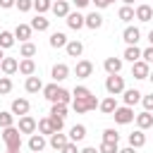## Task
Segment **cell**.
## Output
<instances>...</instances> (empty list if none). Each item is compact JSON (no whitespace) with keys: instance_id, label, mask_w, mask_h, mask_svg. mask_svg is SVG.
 Listing matches in <instances>:
<instances>
[{"instance_id":"obj_30","label":"cell","mask_w":153,"mask_h":153,"mask_svg":"<svg viewBox=\"0 0 153 153\" xmlns=\"http://www.w3.org/2000/svg\"><path fill=\"white\" fill-rule=\"evenodd\" d=\"M86 26L93 29V31L100 29V26H103V14H100V12H91V14H86Z\"/></svg>"},{"instance_id":"obj_20","label":"cell","mask_w":153,"mask_h":153,"mask_svg":"<svg viewBox=\"0 0 153 153\" xmlns=\"http://www.w3.org/2000/svg\"><path fill=\"white\" fill-rule=\"evenodd\" d=\"M67 141H69V136H65L62 131H53V134L48 136V143H50V146H53V148H55L57 153H60V148H62V146H65Z\"/></svg>"},{"instance_id":"obj_5","label":"cell","mask_w":153,"mask_h":153,"mask_svg":"<svg viewBox=\"0 0 153 153\" xmlns=\"http://www.w3.org/2000/svg\"><path fill=\"white\" fill-rule=\"evenodd\" d=\"M148 74H151V65L146 60H136L131 65V76L134 79H148Z\"/></svg>"},{"instance_id":"obj_31","label":"cell","mask_w":153,"mask_h":153,"mask_svg":"<svg viewBox=\"0 0 153 153\" xmlns=\"http://www.w3.org/2000/svg\"><path fill=\"white\" fill-rule=\"evenodd\" d=\"M57 93H60V86H57V81H53V84L43 86V96H45L50 103H55V100H57Z\"/></svg>"},{"instance_id":"obj_57","label":"cell","mask_w":153,"mask_h":153,"mask_svg":"<svg viewBox=\"0 0 153 153\" xmlns=\"http://www.w3.org/2000/svg\"><path fill=\"white\" fill-rule=\"evenodd\" d=\"M2 57H5V55H2V48H0V62H2Z\"/></svg>"},{"instance_id":"obj_41","label":"cell","mask_w":153,"mask_h":153,"mask_svg":"<svg viewBox=\"0 0 153 153\" xmlns=\"http://www.w3.org/2000/svg\"><path fill=\"white\" fill-rule=\"evenodd\" d=\"M72 96H74V98H84V100H86V98L91 96V88H86V86H74Z\"/></svg>"},{"instance_id":"obj_16","label":"cell","mask_w":153,"mask_h":153,"mask_svg":"<svg viewBox=\"0 0 153 153\" xmlns=\"http://www.w3.org/2000/svg\"><path fill=\"white\" fill-rule=\"evenodd\" d=\"M53 81H65L67 76H69V67L65 65V62H57V65H53Z\"/></svg>"},{"instance_id":"obj_48","label":"cell","mask_w":153,"mask_h":153,"mask_svg":"<svg viewBox=\"0 0 153 153\" xmlns=\"http://www.w3.org/2000/svg\"><path fill=\"white\" fill-rule=\"evenodd\" d=\"M141 103H143V110H148V112H151V110H153V93H151V96H143V98H141Z\"/></svg>"},{"instance_id":"obj_27","label":"cell","mask_w":153,"mask_h":153,"mask_svg":"<svg viewBox=\"0 0 153 153\" xmlns=\"http://www.w3.org/2000/svg\"><path fill=\"white\" fill-rule=\"evenodd\" d=\"M84 139H86V127H84V124H74V127L69 129V141L79 143V141H84Z\"/></svg>"},{"instance_id":"obj_7","label":"cell","mask_w":153,"mask_h":153,"mask_svg":"<svg viewBox=\"0 0 153 153\" xmlns=\"http://www.w3.org/2000/svg\"><path fill=\"white\" fill-rule=\"evenodd\" d=\"M139 38H141V31H139V26H127L124 31H122V41L127 43V45H136L139 43Z\"/></svg>"},{"instance_id":"obj_1","label":"cell","mask_w":153,"mask_h":153,"mask_svg":"<svg viewBox=\"0 0 153 153\" xmlns=\"http://www.w3.org/2000/svg\"><path fill=\"white\" fill-rule=\"evenodd\" d=\"M2 141L7 151H22V131L19 127H5L2 129Z\"/></svg>"},{"instance_id":"obj_49","label":"cell","mask_w":153,"mask_h":153,"mask_svg":"<svg viewBox=\"0 0 153 153\" xmlns=\"http://www.w3.org/2000/svg\"><path fill=\"white\" fill-rule=\"evenodd\" d=\"M91 2H93V5H96V7H98V10H105V7H108V5H112V2H110V0H91Z\"/></svg>"},{"instance_id":"obj_59","label":"cell","mask_w":153,"mask_h":153,"mask_svg":"<svg viewBox=\"0 0 153 153\" xmlns=\"http://www.w3.org/2000/svg\"><path fill=\"white\" fill-rule=\"evenodd\" d=\"M110 2H115V0H110Z\"/></svg>"},{"instance_id":"obj_12","label":"cell","mask_w":153,"mask_h":153,"mask_svg":"<svg viewBox=\"0 0 153 153\" xmlns=\"http://www.w3.org/2000/svg\"><path fill=\"white\" fill-rule=\"evenodd\" d=\"M45 143H48V141H45V136H43V134H31V136H29V151H31V153L43 151V148H45Z\"/></svg>"},{"instance_id":"obj_10","label":"cell","mask_w":153,"mask_h":153,"mask_svg":"<svg viewBox=\"0 0 153 153\" xmlns=\"http://www.w3.org/2000/svg\"><path fill=\"white\" fill-rule=\"evenodd\" d=\"M10 110H12L17 117H22V115H29V110H31V103H29L26 98H14Z\"/></svg>"},{"instance_id":"obj_32","label":"cell","mask_w":153,"mask_h":153,"mask_svg":"<svg viewBox=\"0 0 153 153\" xmlns=\"http://www.w3.org/2000/svg\"><path fill=\"white\" fill-rule=\"evenodd\" d=\"M14 31H0V48L2 50H7V48H12L14 45Z\"/></svg>"},{"instance_id":"obj_28","label":"cell","mask_w":153,"mask_h":153,"mask_svg":"<svg viewBox=\"0 0 153 153\" xmlns=\"http://www.w3.org/2000/svg\"><path fill=\"white\" fill-rule=\"evenodd\" d=\"M129 146H134V148L146 146V134H143V129H136V131L129 134Z\"/></svg>"},{"instance_id":"obj_42","label":"cell","mask_w":153,"mask_h":153,"mask_svg":"<svg viewBox=\"0 0 153 153\" xmlns=\"http://www.w3.org/2000/svg\"><path fill=\"white\" fill-rule=\"evenodd\" d=\"M103 141H115V143H120V134L110 127V129H105V131H103Z\"/></svg>"},{"instance_id":"obj_46","label":"cell","mask_w":153,"mask_h":153,"mask_svg":"<svg viewBox=\"0 0 153 153\" xmlns=\"http://www.w3.org/2000/svg\"><path fill=\"white\" fill-rule=\"evenodd\" d=\"M60 153H79V148H76V143H74V141H67V143L60 148Z\"/></svg>"},{"instance_id":"obj_2","label":"cell","mask_w":153,"mask_h":153,"mask_svg":"<svg viewBox=\"0 0 153 153\" xmlns=\"http://www.w3.org/2000/svg\"><path fill=\"white\" fill-rule=\"evenodd\" d=\"M105 91H108L110 96H120V93L124 91V76H120V74H108V79H105Z\"/></svg>"},{"instance_id":"obj_51","label":"cell","mask_w":153,"mask_h":153,"mask_svg":"<svg viewBox=\"0 0 153 153\" xmlns=\"http://www.w3.org/2000/svg\"><path fill=\"white\" fill-rule=\"evenodd\" d=\"M72 2H74V5H76V7H79V10H81V7H86V5H88V2H91V0H72Z\"/></svg>"},{"instance_id":"obj_13","label":"cell","mask_w":153,"mask_h":153,"mask_svg":"<svg viewBox=\"0 0 153 153\" xmlns=\"http://www.w3.org/2000/svg\"><path fill=\"white\" fill-rule=\"evenodd\" d=\"M65 50H67V55H69V57H81V53H84V43H81V41H76V38H72V41H67Z\"/></svg>"},{"instance_id":"obj_8","label":"cell","mask_w":153,"mask_h":153,"mask_svg":"<svg viewBox=\"0 0 153 153\" xmlns=\"http://www.w3.org/2000/svg\"><path fill=\"white\" fill-rule=\"evenodd\" d=\"M0 69H2L5 76H12L14 72H19V60H17V57H2Z\"/></svg>"},{"instance_id":"obj_11","label":"cell","mask_w":153,"mask_h":153,"mask_svg":"<svg viewBox=\"0 0 153 153\" xmlns=\"http://www.w3.org/2000/svg\"><path fill=\"white\" fill-rule=\"evenodd\" d=\"M141 98H143V96H141V91H136V88H124V91H122V100H124V105H129V108H134Z\"/></svg>"},{"instance_id":"obj_52","label":"cell","mask_w":153,"mask_h":153,"mask_svg":"<svg viewBox=\"0 0 153 153\" xmlns=\"http://www.w3.org/2000/svg\"><path fill=\"white\" fill-rule=\"evenodd\" d=\"M79 153H100V151H98V148H93V146H86V148H84V151H79Z\"/></svg>"},{"instance_id":"obj_45","label":"cell","mask_w":153,"mask_h":153,"mask_svg":"<svg viewBox=\"0 0 153 153\" xmlns=\"http://www.w3.org/2000/svg\"><path fill=\"white\" fill-rule=\"evenodd\" d=\"M141 60H146L148 65L153 62V45H148V48H143V50H141Z\"/></svg>"},{"instance_id":"obj_38","label":"cell","mask_w":153,"mask_h":153,"mask_svg":"<svg viewBox=\"0 0 153 153\" xmlns=\"http://www.w3.org/2000/svg\"><path fill=\"white\" fill-rule=\"evenodd\" d=\"M53 7V0H33V10L38 12V14H43V12H48Z\"/></svg>"},{"instance_id":"obj_9","label":"cell","mask_w":153,"mask_h":153,"mask_svg":"<svg viewBox=\"0 0 153 153\" xmlns=\"http://www.w3.org/2000/svg\"><path fill=\"white\" fill-rule=\"evenodd\" d=\"M74 74H76L79 79H88V76L93 74V62H88V60H79L76 67H74Z\"/></svg>"},{"instance_id":"obj_18","label":"cell","mask_w":153,"mask_h":153,"mask_svg":"<svg viewBox=\"0 0 153 153\" xmlns=\"http://www.w3.org/2000/svg\"><path fill=\"white\" fill-rule=\"evenodd\" d=\"M98 108H100V112H103V115H112L120 105H117V98H115V96H108V98H103V100H100V105H98Z\"/></svg>"},{"instance_id":"obj_14","label":"cell","mask_w":153,"mask_h":153,"mask_svg":"<svg viewBox=\"0 0 153 153\" xmlns=\"http://www.w3.org/2000/svg\"><path fill=\"white\" fill-rule=\"evenodd\" d=\"M103 69H105L108 74H120V69H122V57H105Z\"/></svg>"},{"instance_id":"obj_19","label":"cell","mask_w":153,"mask_h":153,"mask_svg":"<svg viewBox=\"0 0 153 153\" xmlns=\"http://www.w3.org/2000/svg\"><path fill=\"white\" fill-rule=\"evenodd\" d=\"M134 122H136L139 129H151V127H153V115H151L148 110H143V112H139V115L134 117Z\"/></svg>"},{"instance_id":"obj_23","label":"cell","mask_w":153,"mask_h":153,"mask_svg":"<svg viewBox=\"0 0 153 153\" xmlns=\"http://www.w3.org/2000/svg\"><path fill=\"white\" fill-rule=\"evenodd\" d=\"M31 33H33L31 24H17V29H14V38H19L22 43H24V41H29V38H31Z\"/></svg>"},{"instance_id":"obj_40","label":"cell","mask_w":153,"mask_h":153,"mask_svg":"<svg viewBox=\"0 0 153 153\" xmlns=\"http://www.w3.org/2000/svg\"><path fill=\"white\" fill-rule=\"evenodd\" d=\"M12 91V79L10 76H0V96H7Z\"/></svg>"},{"instance_id":"obj_33","label":"cell","mask_w":153,"mask_h":153,"mask_svg":"<svg viewBox=\"0 0 153 153\" xmlns=\"http://www.w3.org/2000/svg\"><path fill=\"white\" fill-rule=\"evenodd\" d=\"M53 131H55V129H53V122H50V115H48V117H43V120H38V134H43V136L48 134V136H50Z\"/></svg>"},{"instance_id":"obj_15","label":"cell","mask_w":153,"mask_h":153,"mask_svg":"<svg viewBox=\"0 0 153 153\" xmlns=\"http://www.w3.org/2000/svg\"><path fill=\"white\" fill-rule=\"evenodd\" d=\"M19 74H24V76L36 74V62H33V57H22V60H19Z\"/></svg>"},{"instance_id":"obj_60","label":"cell","mask_w":153,"mask_h":153,"mask_svg":"<svg viewBox=\"0 0 153 153\" xmlns=\"http://www.w3.org/2000/svg\"><path fill=\"white\" fill-rule=\"evenodd\" d=\"M38 153H43V151H38Z\"/></svg>"},{"instance_id":"obj_39","label":"cell","mask_w":153,"mask_h":153,"mask_svg":"<svg viewBox=\"0 0 153 153\" xmlns=\"http://www.w3.org/2000/svg\"><path fill=\"white\" fill-rule=\"evenodd\" d=\"M72 108L81 115V112H88V105H86V100L84 98H72Z\"/></svg>"},{"instance_id":"obj_4","label":"cell","mask_w":153,"mask_h":153,"mask_svg":"<svg viewBox=\"0 0 153 153\" xmlns=\"http://www.w3.org/2000/svg\"><path fill=\"white\" fill-rule=\"evenodd\" d=\"M17 127H19V131H22V134H36V131H38V122H36L31 115H22Z\"/></svg>"},{"instance_id":"obj_35","label":"cell","mask_w":153,"mask_h":153,"mask_svg":"<svg viewBox=\"0 0 153 153\" xmlns=\"http://www.w3.org/2000/svg\"><path fill=\"white\" fill-rule=\"evenodd\" d=\"M14 117H17V115H14L12 110H10V112L2 110V112H0V129H5V127H14Z\"/></svg>"},{"instance_id":"obj_22","label":"cell","mask_w":153,"mask_h":153,"mask_svg":"<svg viewBox=\"0 0 153 153\" xmlns=\"http://www.w3.org/2000/svg\"><path fill=\"white\" fill-rule=\"evenodd\" d=\"M134 12H136V19H139V22H143V24L153 19V7H151V5H139Z\"/></svg>"},{"instance_id":"obj_21","label":"cell","mask_w":153,"mask_h":153,"mask_svg":"<svg viewBox=\"0 0 153 153\" xmlns=\"http://www.w3.org/2000/svg\"><path fill=\"white\" fill-rule=\"evenodd\" d=\"M122 60H127V62H136V60H141V48L139 45H127L124 48V53H122Z\"/></svg>"},{"instance_id":"obj_54","label":"cell","mask_w":153,"mask_h":153,"mask_svg":"<svg viewBox=\"0 0 153 153\" xmlns=\"http://www.w3.org/2000/svg\"><path fill=\"white\" fill-rule=\"evenodd\" d=\"M148 43H151V45H153V29H151V31H148Z\"/></svg>"},{"instance_id":"obj_34","label":"cell","mask_w":153,"mask_h":153,"mask_svg":"<svg viewBox=\"0 0 153 153\" xmlns=\"http://www.w3.org/2000/svg\"><path fill=\"white\" fill-rule=\"evenodd\" d=\"M19 55H22V57H33V55H36V45H33L31 41H24V43L19 45Z\"/></svg>"},{"instance_id":"obj_25","label":"cell","mask_w":153,"mask_h":153,"mask_svg":"<svg viewBox=\"0 0 153 153\" xmlns=\"http://www.w3.org/2000/svg\"><path fill=\"white\" fill-rule=\"evenodd\" d=\"M50 10H53L55 17H67V14H69V2H67V0H55Z\"/></svg>"},{"instance_id":"obj_29","label":"cell","mask_w":153,"mask_h":153,"mask_svg":"<svg viewBox=\"0 0 153 153\" xmlns=\"http://www.w3.org/2000/svg\"><path fill=\"white\" fill-rule=\"evenodd\" d=\"M117 17H120L124 24H129L131 19H136V12H134V7H131V5H122V7H120V12H117Z\"/></svg>"},{"instance_id":"obj_36","label":"cell","mask_w":153,"mask_h":153,"mask_svg":"<svg viewBox=\"0 0 153 153\" xmlns=\"http://www.w3.org/2000/svg\"><path fill=\"white\" fill-rule=\"evenodd\" d=\"M98 151H100V153H120V146H117L115 141H100Z\"/></svg>"},{"instance_id":"obj_17","label":"cell","mask_w":153,"mask_h":153,"mask_svg":"<svg viewBox=\"0 0 153 153\" xmlns=\"http://www.w3.org/2000/svg\"><path fill=\"white\" fill-rule=\"evenodd\" d=\"M24 88H26V93H38V91H43V81H41L36 74H31V76H26Z\"/></svg>"},{"instance_id":"obj_24","label":"cell","mask_w":153,"mask_h":153,"mask_svg":"<svg viewBox=\"0 0 153 153\" xmlns=\"http://www.w3.org/2000/svg\"><path fill=\"white\" fill-rule=\"evenodd\" d=\"M67 41H69V38H67L62 31H53V33H50V38H48L50 48H65V45H67Z\"/></svg>"},{"instance_id":"obj_6","label":"cell","mask_w":153,"mask_h":153,"mask_svg":"<svg viewBox=\"0 0 153 153\" xmlns=\"http://www.w3.org/2000/svg\"><path fill=\"white\" fill-rule=\"evenodd\" d=\"M65 22H67V26H69V29H74V31H79V29H84V26H86V17H84V14H79V12H69V14L65 17Z\"/></svg>"},{"instance_id":"obj_3","label":"cell","mask_w":153,"mask_h":153,"mask_svg":"<svg viewBox=\"0 0 153 153\" xmlns=\"http://www.w3.org/2000/svg\"><path fill=\"white\" fill-rule=\"evenodd\" d=\"M112 117H115V122H117V124H131L136 115H134V108L122 105V108H117V110L112 112Z\"/></svg>"},{"instance_id":"obj_56","label":"cell","mask_w":153,"mask_h":153,"mask_svg":"<svg viewBox=\"0 0 153 153\" xmlns=\"http://www.w3.org/2000/svg\"><path fill=\"white\" fill-rule=\"evenodd\" d=\"M148 79H151V84H153V72H151V74H148Z\"/></svg>"},{"instance_id":"obj_53","label":"cell","mask_w":153,"mask_h":153,"mask_svg":"<svg viewBox=\"0 0 153 153\" xmlns=\"http://www.w3.org/2000/svg\"><path fill=\"white\" fill-rule=\"evenodd\" d=\"M120 153H136L134 146H127V148H120Z\"/></svg>"},{"instance_id":"obj_61","label":"cell","mask_w":153,"mask_h":153,"mask_svg":"<svg viewBox=\"0 0 153 153\" xmlns=\"http://www.w3.org/2000/svg\"><path fill=\"white\" fill-rule=\"evenodd\" d=\"M0 10H2V7H0Z\"/></svg>"},{"instance_id":"obj_50","label":"cell","mask_w":153,"mask_h":153,"mask_svg":"<svg viewBox=\"0 0 153 153\" xmlns=\"http://www.w3.org/2000/svg\"><path fill=\"white\" fill-rule=\"evenodd\" d=\"M17 5V0H0V7L2 10H10V7H14Z\"/></svg>"},{"instance_id":"obj_58","label":"cell","mask_w":153,"mask_h":153,"mask_svg":"<svg viewBox=\"0 0 153 153\" xmlns=\"http://www.w3.org/2000/svg\"><path fill=\"white\" fill-rule=\"evenodd\" d=\"M5 153H19V151H5Z\"/></svg>"},{"instance_id":"obj_43","label":"cell","mask_w":153,"mask_h":153,"mask_svg":"<svg viewBox=\"0 0 153 153\" xmlns=\"http://www.w3.org/2000/svg\"><path fill=\"white\" fill-rule=\"evenodd\" d=\"M19 12H29V10H33V0H17V5H14Z\"/></svg>"},{"instance_id":"obj_55","label":"cell","mask_w":153,"mask_h":153,"mask_svg":"<svg viewBox=\"0 0 153 153\" xmlns=\"http://www.w3.org/2000/svg\"><path fill=\"white\" fill-rule=\"evenodd\" d=\"M122 2H124V5H134V0H122Z\"/></svg>"},{"instance_id":"obj_44","label":"cell","mask_w":153,"mask_h":153,"mask_svg":"<svg viewBox=\"0 0 153 153\" xmlns=\"http://www.w3.org/2000/svg\"><path fill=\"white\" fill-rule=\"evenodd\" d=\"M50 122H53V129H55V131H62V127H65V117H53V115H50Z\"/></svg>"},{"instance_id":"obj_37","label":"cell","mask_w":153,"mask_h":153,"mask_svg":"<svg viewBox=\"0 0 153 153\" xmlns=\"http://www.w3.org/2000/svg\"><path fill=\"white\" fill-rule=\"evenodd\" d=\"M50 115H53V117H67V105H65V103H53Z\"/></svg>"},{"instance_id":"obj_26","label":"cell","mask_w":153,"mask_h":153,"mask_svg":"<svg viewBox=\"0 0 153 153\" xmlns=\"http://www.w3.org/2000/svg\"><path fill=\"white\" fill-rule=\"evenodd\" d=\"M31 29H33V31H48V29H50V19H45L43 14H36V17L31 19Z\"/></svg>"},{"instance_id":"obj_47","label":"cell","mask_w":153,"mask_h":153,"mask_svg":"<svg viewBox=\"0 0 153 153\" xmlns=\"http://www.w3.org/2000/svg\"><path fill=\"white\" fill-rule=\"evenodd\" d=\"M86 105H88V110H96V108H98V105H100V100H98V98H96V96H93V93H91V96H88V98H86Z\"/></svg>"}]
</instances>
